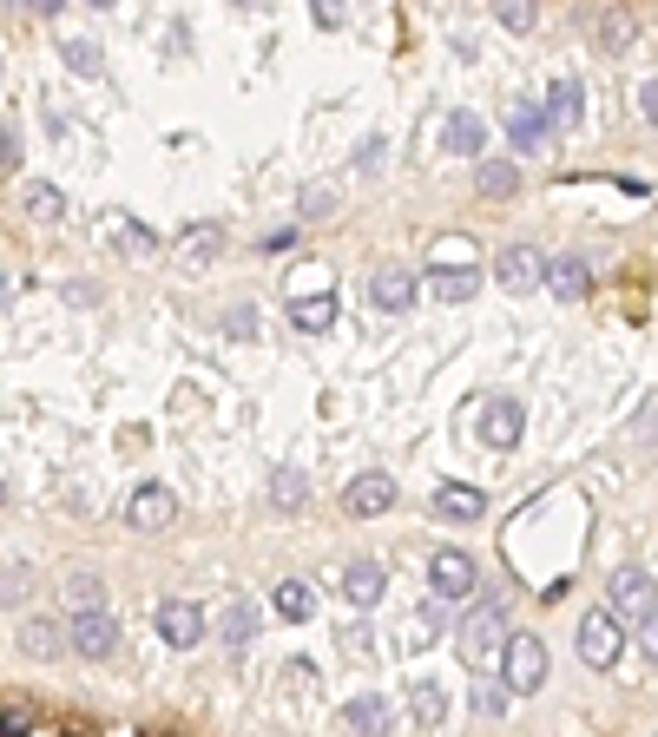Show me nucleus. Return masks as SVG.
<instances>
[{"label": "nucleus", "mask_w": 658, "mask_h": 737, "mask_svg": "<svg viewBox=\"0 0 658 737\" xmlns=\"http://www.w3.org/2000/svg\"><path fill=\"white\" fill-rule=\"evenodd\" d=\"M501 685H508L514 699H534V692L547 685V646H540L534 633H508V639H501Z\"/></svg>", "instance_id": "f257e3e1"}, {"label": "nucleus", "mask_w": 658, "mask_h": 737, "mask_svg": "<svg viewBox=\"0 0 658 737\" xmlns=\"http://www.w3.org/2000/svg\"><path fill=\"white\" fill-rule=\"evenodd\" d=\"M573 646H580V659H587L593 672H613L620 652H626V626H620L613 613H587L580 633H573Z\"/></svg>", "instance_id": "f03ea898"}, {"label": "nucleus", "mask_w": 658, "mask_h": 737, "mask_svg": "<svg viewBox=\"0 0 658 737\" xmlns=\"http://www.w3.org/2000/svg\"><path fill=\"white\" fill-rule=\"evenodd\" d=\"M613 619H620V626L633 619V633H639V639L653 646V626H658V619H653V573L626 567V573L613 580Z\"/></svg>", "instance_id": "7ed1b4c3"}, {"label": "nucleus", "mask_w": 658, "mask_h": 737, "mask_svg": "<svg viewBox=\"0 0 658 737\" xmlns=\"http://www.w3.org/2000/svg\"><path fill=\"white\" fill-rule=\"evenodd\" d=\"M66 652H79V659H112V652H119V619H112L105 606L73 613V619H66Z\"/></svg>", "instance_id": "20e7f679"}, {"label": "nucleus", "mask_w": 658, "mask_h": 737, "mask_svg": "<svg viewBox=\"0 0 658 737\" xmlns=\"http://www.w3.org/2000/svg\"><path fill=\"white\" fill-rule=\"evenodd\" d=\"M501 639H508V606H501V600H481V606L461 619V652H468V666H481L488 652H501Z\"/></svg>", "instance_id": "39448f33"}, {"label": "nucleus", "mask_w": 658, "mask_h": 737, "mask_svg": "<svg viewBox=\"0 0 658 737\" xmlns=\"http://www.w3.org/2000/svg\"><path fill=\"white\" fill-rule=\"evenodd\" d=\"M99 237H105L125 264H152V257H158V237H152L138 217H125V211H105V217H99Z\"/></svg>", "instance_id": "423d86ee"}, {"label": "nucleus", "mask_w": 658, "mask_h": 737, "mask_svg": "<svg viewBox=\"0 0 658 737\" xmlns=\"http://www.w3.org/2000/svg\"><path fill=\"white\" fill-rule=\"evenodd\" d=\"M521 435H527V409L514 402V395H494V402H481V442L488 448H521Z\"/></svg>", "instance_id": "0eeeda50"}, {"label": "nucleus", "mask_w": 658, "mask_h": 737, "mask_svg": "<svg viewBox=\"0 0 658 737\" xmlns=\"http://www.w3.org/2000/svg\"><path fill=\"white\" fill-rule=\"evenodd\" d=\"M475 580H481V573H475V560H468L461 547H442V554L428 560V593H435V600H468Z\"/></svg>", "instance_id": "6e6552de"}, {"label": "nucleus", "mask_w": 658, "mask_h": 737, "mask_svg": "<svg viewBox=\"0 0 658 737\" xmlns=\"http://www.w3.org/2000/svg\"><path fill=\"white\" fill-rule=\"evenodd\" d=\"M415 270L409 264H382L376 277H369V303L382 310V316H402V310H415Z\"/></svg>", "instance_id": "1a4fd4ad"}, {"label": "nucleus", "mask_w": 658, "mask_h": 737, "mask_svg": "<svg viewBox=\"0 0 658 737\" xmlns=\"http://www.w3.org/2000/svg\"><path fill=\"white\" fill-rule=\"evenodd\" d=\"M125 521H132L138 534H165V527L178 521V501H171V488H158V481L132 488V501H125Z\"/></svg>", "instance_id": "9d476101"}, {"label": "nucleus", "mask_w": 658, "mask_h": 737, "mask_svg": "<svg viewBox=\"0 0 658 737\" xmlns=\"http://www.w3.org/2000/svg\"><path fill=\"white\" fill-rule=\"evenodd\" d=\"M152 619H158V639H165L171 652H191V646L204 639V613H198L191 600H165Z\"/></svg>", "instance_id": "9b49d317"}, {"label": "nucleus", "mask_w": 658, "mask_h": 737, "mask_svg": "<svg viewBox=\"0 0 658 737\" xmlns=\"http://www.w3.org/2000/svg\"><path fill=\"white\" fill-rule=\"evenodd\" d=\"M343 732H349V737H389V732H395V712H389V699H376V692L349 699V705H343Z\"/></svg>", "instance_id": "f8f14e48"}, {"label": "nucleus", "mask_w": 658, "mask_h": 737, "mask_svg": "<svg viewBox=\"0 0 658 737\" xmlns=\"http://www.w3.org/2000/svg\"><path fill=\"white\" fill-rule=\"evenodd\" d=\"M547 132H573L580 119H587V86L580 79H554V92H547Z\"/></svg>", "instance_id": "ddd939ff"}, {"label": "nucleus", "mask_w": 658, "mask_h": 737, "mask_svg": "<svg viewBox=\"0 0 658 737\" xmlns=\"http://www.w3.org/2000/svg\"><path fill=\"white\" fill-rule=\"evenodd\" d=\"M540 283H547L554 297H567V303H580V297L593 290V270H587L580 257H547V264H540Z\"/></svg>", "instance_id": "4468645a"}, {"label": "nucleus", "mask_w": 658, "mask_h": 737, "mask_svg": "<svg viewBox=\"0 0 658 737\" xmlns=\"http://www.w3.org/2000/svg\"><path fill=\"white\" fill-rule=\"evenodd\" d=\"M540 250H527V244H508L501 250V264H494V277L508 283V290H540Z\"/></svg>", "instance_id": "2eb2a0df"}, {"label": "nucleus", "mask_w": 658, "mask_h": 737, "mask_svg": "<svg viewBox=\"0 0 658 737\" xmlns=\"http://www.w3.org/2000/svg\"><path fill=\"white\" fill-rule=\"evenodd\" d=\"M343 507L363 521V514H382V507H395V481L389 474H356L349 481V494H343Z\"/></svg>", "instance_id": "dca6fc26"}, {"label": "nucleus", "mask_w": 658, "mask_h": 737, "mask_svg": "<svg viewBox=\"0 0 658 737\" xmlns=\"http://www.w3.org/2000/svg\"><path fill=\"white\" fill-rule=\"evenodd\" d=\"M435 514H442V521H481V514H488V494L468 488V481H442V488H435Z\"/></svg>", "instance_id": "f3484780"}, {"label": "nucleus", "mask_w": 658, "mask_h": 737, "mask_svg": "<svg viewBox=\"0 0 658 737\" xmlns=\"http://www.w3.org/2000/svg\"><path fill=\"white\" fill-rule=\"evenodd\" d=\"M448 152H455V158H481V152H488V119L461 105V112L448 119Z\"/></svg>", "instance_id": "a211bd4d"}, {"label": "nucleus", "mask_w": 658, "mask_h": 737, "mask_svg": "<svg viewBox=\"0 0 658 737\" xmlns=\"http://www.w3.org/2000/svg\"><path fill=\"white\" fill-rule=\"evenodd\" d=\"M382 593H389V573H382L376 560H356V567L343 573V600H349V606H376Z\"/></svg>", "instance_id": "6ab92c4d"}, {"label": "nucleus", "mask_w": 658, "mask_h": 737, "mask_svg": "<svg viewBox=\"0 0 658 737\" xmlns=\"http://www.w3.org/2000/svg\"><path fill=\"white\" fill-rule=\"evenodd\" d=\"M20 652L40 659V666L59 659V652H66V626H59V619H26V626H20Z\"/></svg>", "instance_id": "aec40b11"}, {"label": "nucleus", "mask_w": 658, "mask_h": 737, "mask_svg": "<svg viewBox=\"0 0 658 737\" xmlns=\"http://www.w3.org/2000/svg\"><path fill=\"white\" fill-rule=\"evenodd\" d=\"M270 613L290 619V626H303V619L316 613V593H310L303 580H277V587H270Z\"/></svg>", "instance_id": "412c9836"}, {"label": "nucleus", "mask_w": 658, "mask_h": 737, "mask_svg": "<svg viewBox=\"0 0 658 737\" xmlns=\"http://www.w3.org/2000/svg\"><path fill=\"white\" fill-rule=\"evenodd\" d=\"M257 626H264V613H257L250 600H237V606H224V619H218V639H224L231 652H244V646L257 639Z\"/></svg>", "instance_id": "4be33fe9"}, {"label": "nucleus", "mask_w": 658, "mask_h": 737, "mask_svg": "<svg viewBox=\"0 0 658 737\" xmlns=\"http://www.w3.org/2000/svg\"><path fill=\"white\" fill-rule=\"evenodd\" d=\"M508 138H514V152H540L547 145V112L540 105H514L508 112Z\"/></svg>", "instance_id": "5701e85b"}, {"label": "nucleus", "mask_w": 658, "mask_h": 737, "mask_svg": "<svg viewBox=\"0 0 658 737\" xmlns=\"http://www.w3.org/2000/svg\"><path fill=\"white\" fill-rule=\"evenodd\" d=\"M415 290L442 297V303H468L475 297V270H428V277H415Z\"/></svg>", "instance_id": "b1692460"}, {"label": "nucleus", "mask_w": 658, "mask_h": 737, "mask_svg": "<svg viewBox=\"0 0 658 737\" xmlns=\"http://www.w3.org/2000/svg\"><path fill=\"white\" fill-rule=\"evenodd\" d=\"M290 323H297L303 336H323V330L336 323V297H330V290H316V297H297V303H290Z\"/></svg>", "instance_id": "393cba45"}, {"label": "nucleus", "mask_w": 658, "mask_h": 737, "mask_svg": "<svg viewBox=\"0 0 658 737\" xmlns=\"http://www.w3.org/2000/svg\"><path fill=\"white\" fill-rule=\"evenodd\" d=\"M475 185H481L488 198H514V185H521V171H514L508 158H475Z\"/></svg>", "instance_id": "a878e982"}, {"label": "nucleus", "mask_w": 658, "mask_h": 737, "mask_svg": "<svg viewBox=\"0 0 658 737\" xmlns=\"http://www.w3.org/2000/svg\"><path fill=\"white\" fill-rule=\"evenodd\" d=\"M218 250H224V231H218V224H191V231L178 237V257H185V264H211Z\"/></svg>", "instance_id": "bb28decb"}, {"label": "nucleus", "mask_w": 658, "mask_h": 737, "mask_svg": "<svg viewBox=\"0 0 658 737\" xmlns=\"http://www.w3.org/2000/svg\"><path fill=\"white\" fill-rule=\"evenodd\" d=\"M409 712H415V725H428V732H435V725L448 718V699H442V685H435V679L409 685Z\"/></svg>", "instance_id": "cd10ccee"}, {"label": "nucleus", "mask_w": 658, "mask_h": 737, "mask_svg": "<svg viewBox=\"0 0 658 737\" xmlns=\"http://www.w3.org/2000/svg\"><path fill=\"white\" fill-rule=\"evenodd\" d=\"M303 494H310V481H303L297 468H277V474H270V501H277L283 514H290V507H303Z\"/></svg>", "instance_id": "c85d7f7f"}, {"label": "nucleus", "mask_w": 658, "mask_h": 737, "mask_svg": "<svg viewBox=\"0 0 658 737\" xmlns=\"http://www.w3.org/2000/svg\"><path fill=\"white\" fill-rule=\"evenodd\" d=\"M494 20H501L508 33H534V26H540V7H534V0H501Z\"/></svg>", "instance_id": "c756f323"}, {"label": "nucleus", "mask_w": 658, "mask_h": 737, "mask_svg": "<svg viewBox=\"0 0 658 737\" xmlns=\"http://www.w3.org/2000/svg\"><path fill=\"white\" fill-rule=\"evenodd\" d=\"M59 59H66V72H79V79H92V72H99V66H105V59H99V46H92V40H66V46H59Z\"/></svg>", "instance_id": "7c9ffc66"}, {"label": "nucleus", "mask_w": 658, "mask_h": 737, "mask_svg": "<svg viewBox=\"0 0 658 737\" xmlns=\"http://www.w3.org/2000/svg\"><path fill=\"white\" fill-rule=\"evenodd\" d=\"M26 211L59 224V217H66V191H59V185H26Z\"/></svg>", "instance_id": "2f4dec72"}, {"label": "nucleus", "mask_w": 658, "mask_h": 737, "mask_svg": "<svg viewBox=\"0 0 658 737\" xmlns=\"http://www.w3.org/2000/svg\"><path fill=\"white\" fill-rule=\"evenodd\" d=\"M66 593H73V606H79V613H92V606H99V580H92V573H73V580H66Z\"/></svg>", "instance_id": "473e14b6"}, {"label": "nucleus", "mask_w": 658, "mask_h": 737, "mask_svg": "<svg viewBox=\"0 0 658 737\" xmlns=\"http://www.w3.org/2000/svg\"><path fill=\"white\" fill-rule=\"evenodd\" d=\"M33 732V712H26V705H7V712H0V737H26Z\"/></svg>", "instance_id": "72a5a7b5"}, {"label": "nucleus", "mask_w": 658, "mask_h": 737, "mask_svg": "<svg viewBox=\"0 0 658 737\" xmlns=\"http://www.w3.org/2000/svg\"><path fill=\"white\" fill-rule=\"evenodd\" d=\"M382 152H389V145H382V132H369V138L356 145V171H376V165H382Z\"/></svg>", "instance_id": "f704fd0d"}, {"label": "nucleus", "mask_w": 658, "mask_h": 737, "mask_svg": "<svg viewBox=\"0 0 658 737\" xmlns=\"http://www.w3.org/2000/svg\"><path fill=\"white\" fill-rule=\"evenodd\" d=\"M330 204H336V185H310V191H303V211H310V217H323Z\"/></svg>", "instance_id": "c9c22d12"}, {"label": "nucleus", "mask_w": 658, "mask_h": 737, "mask_svg": "<svg viewBox=\"0 0 658 737\" xmlns=\"http://www.w3.org/2000/svg\"><path fill=\"white\" fill-rule=\"evenodd\" d=\"M633 33H639V26H633V20H626V13H606V46H626V40H633Z\"/></svg>", "instance_id": "e433bc0d"}, {"label": "nucleus", "mask_w": 658, "mask_h": 737, "mask_svg": "<svg viewBox=\"0 0 658 737\" xmlns=\"http://www.w3.org/2000/svg\"><path fill=\"white\" fill-rule=\"evenodd\" d=\"M475 712H481V718H501V692H488V685H475Z\"/></svg>", "instance_id": "4c0bfd02"}, {"label": "nucleus", "mask_w": 658, "mask_h": 737, "mask_svg": "<svg viewBox=\"0 0 658 737\" xmlns=\"http://www.w3.org/2000/svg\"><path fill=\"white\" fill-rule=\"evenodd\" d=\"M13 600H26V580H20V573L0 580V606H13Z\"/></svg>", "instance_id": "58836bf2"}, {"label": "nucleus", "mask_w": 658, "mask_h": 737, "mask_svg": "<svg viewBox=\"0 0 658 737\" xmlns=\"http://www.w3.org/2000/svg\"><path fill=\"white\" fill-rule=\"evenodd\" d=\"M13 158H20V145H13V132H0V171H13Z\"/></svg>", "instance_id": "ea45409f"}, {"label": "nucleus", "mask_w": 658, "mask_h": 737, "mask_svg": "<svg viewBox=\"0 0 658 737\" xmlns=\"http://www.w3.org/2000/svg\"><path fill=\"white\" fill-rule=\"evenodd\" d=\"M7 297H13V277H7V270H0V310H7Z\"/></svg>", "instance_id": "a19ab883"}, {"label": "nucleus", "mask_w": 658, "mask_h": 737, "mask_svg": "<svg viewBox=\"0 0 658 737\" xmlns=\"http://www.w3.org/2000/svg\"><path fill=\"white\" fill-rule=\"evenodd\" d=\"M0 507H7V474H0Z\"/></svg>", "instance_id": "79ce46f5"}]
</instances>
